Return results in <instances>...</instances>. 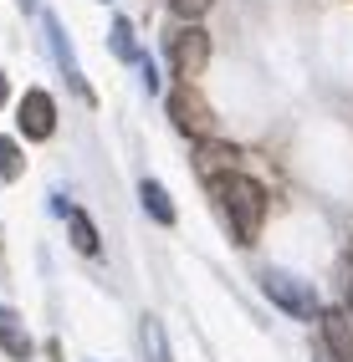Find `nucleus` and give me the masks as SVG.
<instances>
[{
  "label": "nucleus",
  "mask_w": 353,
  "mask_h": 362,
  "mask_svg": "<svg viewBox=\"0 0 353 362\" xmlns=\"http://www.w3.org/2000/svg\"><path fill=\"white\" fill-rule=\"evenodd\" d=\"M210 189H215V199L225 209L235 240H241V245H256V235H262V225H267V189L256 179H246V174H225Z\"/></svg>",
  "instance_id": "1"
},
{
  "label": "nucleus",
  "mask_w": 353,
  "mask_h": 362,
  "mask_svg": "<svg viewBox=\"0 0 353 362\" xmlns=\"http://www.w3.org/2000/svg\"><path fill=\"white\" fill-rule=\"evenodd\" d=\"M262 291L287 311V317L297 322H313L318 317V291H313V281H302L292 271H262Z\"/></svg>",
  "instance_id": "2"
},
{
  "label": "nucleus",
  "mask_w": 353,
  "mask_h": 362,
  "mask_svg": "<svg viewBox=\"0 0 353 362\" xmlns=\"http://www.w3.org/2000/svg\"><path fill=\"white\" fill-rule=\"evenodd\" d=\"M169 117H174V128H179V133H190L195 143L215 138V112H210V103L200 98L190 82H179V87L169 92Z\"/></svg>",
  "instance_id": "3"
},
{
  "label": "nucleus",
  "mask_w": 353,
  "mask_h": 362,
  "mask_svg": "<svg viewBox=\"0 0 353 362\" xmlns=\"http://www.w3.org/2000/svg\"><path fill=\"white\" fill-rule=\"evenodd\" d=\"M16 128L26 133L31 143H46L57 133V103H52V92H41V87H26V98L16 103Z\"/></svg>",
  "instance_id": "4"
},
{
  "label": "nucleus",
  "mask_w": 353,
  "mask_h": 362,
  "mask_svg": "<svg viewBox=\"0 0 353 362\" xmlns=\"http://www.w3.org/2000/svg\"><path fill=\"white\" fill-rule=\"evenodd\" d=\"M169 62H174V77H184V82L200 77L205 62H210V36L200 26H179L169 36Z\"/></svg>",
  "instance_id": "5"
},
{
  "label": "nucleus",
  "mask_w": 353,
  "mask_h": 362,
  "mask_svg": "<svg viewBox=\"0 0 353 362\" xmlns=\"http://www.w3.org/2000/svg\"><path fill=\"white\" fill-rule=\"evenodd\" d=\"M318 337H323V357L327 362H353V322H348L343 306L318 311Z\"/></svg>",
  "instance_id": "6"
},
{
  "label": "nucleus",
  "mask_w": 353,
  "mask_h": 362,
  "mask_svg": "<svg viewBox=\"0 0 353 362\" xmlns=\"http://www.w3.org/2000/svg\"><path fill=\"white\" fill-rule=\"evenodd\" d=\"M235 163H241V153H235V143H220V138H205L200 153H195V174L205 184H215L225 174H235Z\"/></svg>",
  "instance_id": "7"
},
{
  "label": "nucleus",
  "mask_w": 353,
  "mask_h": 362,
  "mask_svg": "<svg viewBox=\"0 0 353 362\" xmlns=\"http://www.w3.org/2000/svg\"><path fill=\"white\" fill-rule=\"evenodd\" d=\"M0 347H6L11 362H26L31 357V332H26V322H21L16 306H0Z\"/></svg>",
  "instance_id": "8"
},
{
  "label": "nucleus",
  "mask_w": 353,
  "mask_h": 362,
  "mask_svg": "<svg viewBox=\"0 0 353 362\" xmlns=\"http://www.w3.org/2000/svg\"><path fill=\"white\" fill-rule=\"evenodd\" d=\"M46 36H52V57L62 62V71L77 82V92H82V98H92V92L82 87V71H77V57H72V41L62 36V21H57V16H46Z\"/></svg>",
  "instance_id": "9"
},
{
  "label": "nucleus",
  "mask_w": 353,
  "mask_h": 362,
  "mask_svg": "<svg viewBox=\"0 0 353 362\" xmlns=\"http://www.w3.org/2000/svg\"><path fill=\"white\" fill-rule=\"evenodd\" d=\"M67 235H72V250H82V255H98V250H103L98 225H92L82 209H67Z\"/></svg>",
  "instance_id": "10"
},
{
  "label": "nucleus",
  "mask_w": 353,
  "mask_h": 362,
  "mask_svg": "<svg viewBox=\"0 0 353 362\" xmlns=\"http://www.w3.org/2000/svg\"><path fill=\"white\" fill-rule=\"evenodd\" d=\"M138 199H144V209L154 214L159 225H174V204H169V194H164L159 179H144V184H138Z\"/></svg>",
  "instance_id": "11"
},
{
  "label": "nucleus",
  "mask_w": 353,
  "mask_h": 362,
  "mask_svg": "<svg viewBox=\"0 0 353 362\" xmlns=\"http://www.w3.org/2000/svg\"><path fill=\"white\" fill-rule=\"evenodd\" d=\"M138 342H144V357L149 362H169V347H164V327L154 317H144V327H138Z\"/></svg>",
  "instance_id": "12"
},
{
  "label": "nucleus",
  "mask_w": 353,
  "mask_h": 362,
  "mask_svg": "<svg viewBox=\"0 0 353 362\" xmlns=\"http://www.w3.org/2000/svg\"><path fill=\"white\" fill-rule=\"evenodd\" d=\"M21 174H26V158H21L16 138H0V179H6V184H16Z\"/></svg>",
  "instance_id": "13"
},
{
  "label": "nucleus",
  "mask_w": 353,
  "mask_h": 362,
  "mask_svg": "<svg viewBox=\"0 0 353 362\" xmlns=\"http://www.w3.org/2000/svg\"><path fill=\"white\" fill-rule=\"evenodd\" d=\"M113 52L123 62H138V46H133V26H128V21H113Z\"/></svg>",
  "instance_id": "14"
},
{
  "label": "nucleus",
  "mask_w": 353,
  "mask_h": 362,
  "mask_svg": "<svg viewBox=\"0 0 353 362\" xmlns=\"http://www.w3.org/2000/svg\"><path fill=\"white\" fill-rule=\"evenodd\" d=\"M210 6H215V0H169V11H174V16L184 21V26H195V21H200V16H205Z\"/></svg>",
  "instance_id": "15"
},
{
  "label": "nucleus",
  "mask_w": 353,
  "mask_h": 362,
  "mask_svg": "<svg viewBox=\"0 0 353 362\" xmlns=\"http://www.w3.org/2000/svg\"><path fill=\"white\" fill-rule=\"evenodd\" d=\"M6 98H11V87H6V71H0V107H6Z\"/></svg>",
  "instance_id": "16"
},
{
  "label": "nucleus",
  "mask_w": 353,
  "mask_h": 362,
  "mask_svg": "<svg viewBox=\"0 0 353 362\" xmlns=\"http://www.w3.org/2000/svg\"><path fill=\"white\" fill-rule=\"evenodd\" d=\"M343 311H348V322H353V286H348V306H343Z\"/></svg>",
  "instance_id": "17"
},
{
  "label": "nucleus",
  "mask_w": 353,
  "mask_h": 362,
  "mask_svg": "<svg viewBox=\"0 0 353 362\" xmlns=\"http://www.w3.org/2000/svg\"><path fill=\"white\" fill-rule=\"evenodd\" d=\"M21 6H26V11H31V6H36V0H21Z\"/></svg>",
  "instance_id": "18"
}]
</instances>
